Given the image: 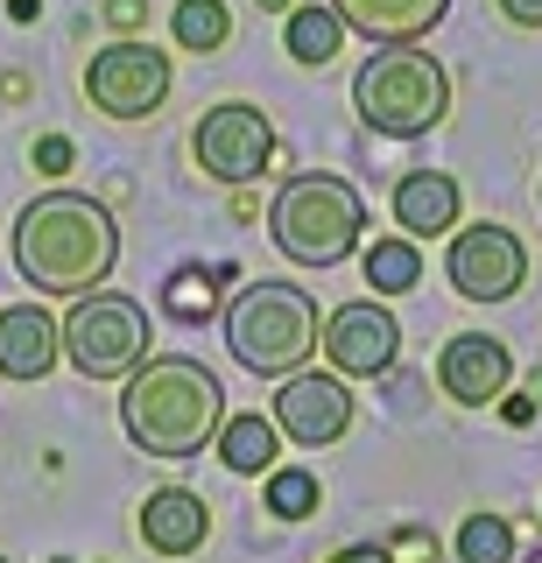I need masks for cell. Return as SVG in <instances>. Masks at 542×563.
Masks as SVG:
<instances>
[{
  "label": "cell",
  "instance_id": "cell-11",
  "mask_svg": "<svg viewBox=\"0 0 542 563\" xmlns=\"http://www.w3.org/2000/svg\"><path fill=\"white\" fill-rule=\"evenodd\" d=\"M324 360H331V374H345V380H374V374H388L395 366V352H401V324L388 310L374 303V296H360V303H339L324 317Z\"/></svg>",
  "mask_w": 542,
  "mask_h": 563
},
{
  "label": "cell",
  "instance_id": "cell-8",
  "mask_svg": "<svg viewBox=\"0 0 542 563\" xmlns=\"http://www.w3.org/2000/svg\"><path fill=\"white\" fill-rule=\"evenodd\" d=\"M444 275L465 303H507V296H521V282H529V246H521L515 225H494V219L451 225Z\"/></svg>",
  "mask_w": 542,
  "mask_h": 563
},
{
  "label": "cell",
  "instance_id": "cell-29",
  "mask_svg": "<svg viewBox=\"0 0 542 563\" xmlns=\"http://www.w3.org/2000/svg\"><path fill=\"white\" fill-rule=\"evenodd\" d=\"M261 8H275V14H283V8H289V0H261Z\"/></svg>",
  "mask_w": 542,
  "mask_h": 563
},
{
  "label": "cell",
  "instance_id": "cell-9",
  "mask_svg": "<svg viewBox=\"0 0 542 563\" xmlns=\"http://www.w3.org/2000/svg\"><path fill=\"white\" fill-rule=\"evenodd\" d=\"M190 155H198V169L219 176V184H254V176L268 169V155H275V128H268L261 106L219 99V106H204L198 134H190Z\"/></svg>",
  "mask_w": 542,
  "mask_h": 563
},
{
  "label": "cell",
  "instance_id": "cell-1",
  "mask_svg": "<svg viewBox=\"0 0 542 563\" xmlns=\"http://www.w3.org/2000/svg\"><path fill=\"white\" fill-rule=\"evenodd\" d=\"M120 261V225L99 198L43 190L14 219V268L36 282V296H92Z\"/></svg>",
  "mask_w": 542,
  "mask_h": 563
},
{
  "label": "cell",
  "instance_id": "cell-4",
  "mask_svg": "<svg viewBox=\"0 0 542 563\" xmlns=\"http://www.w3.org/2000/svg\"><path fill=\"white\" fill-rule=\"evenodd\" d=\"M318 339H324V317L303 282H247L225 303V345L261 380H289L318 352Z\"/></svg>",
  "mask_w": 542,
  "mask_h": 563
},
{
  "label": "cell",
  "instance_id": "cell-6",
  "mask_svg": "<svg viewBox=\"0 0 542 563\" xmlns=\"http://www.w3.org/2000/svg\"><path fill=\"white\" fill-rule=\"evenodd\" d=\"M57 331H64V360L85 380H128L148 360V310L134 296H113V289L71 296V317Z\"/></svg>",
  "mask_w": 542,
  "mask_h": 563
},
{
  "label": "cell",
  "instance_id": "cell-12",
  "mask_svg": "<svg viewBox=\"0 0 542 563\" xmlns=\"http://www.w3.org/2000/svg\"><path fill=\"white\" fill-rule=\"evenodd\" d=\"M507 380H515V352L500 339H486V331H458V339H444V352H436V387H444L458 409L500 401Z\"/></svg>",
  "mask_w": 542,
  "mask_h": 563
},
{
  "label": "cell",
  "instance_id": "cell-31",
  "mask_svg": "<svg viewBox=\"0 0 542 563\" xmlns=\"http://www.w3.org/2000/svg\"><path fill=\"white\" fill-rule=\"evenodd\" d=\"M535 205H542V184H535Z\"/></svg>",
  "mask_w": 542,
  "mask_h": 563
},
{
  "label": "cell",
  "instance_id": "cell-26",
  "mask_svg": "<svg viewBox=\"0 0 542 563\" xmlns=\"http://www.w3.org/2000/svg\"><path fill=\"white\" fill-rule=\"evenodd\" d=\"M500 14L515 29H542V0H500Z\"/></svg>",
  "mask_w": 542,
  "mask_h": 563
},
{
  "label": "cell",
  "instance_id": "cell-25",
  "mask_svg": "<svg viewBox=\"0 0 542 563\" xmlns=\"http://www.w3.org/2000/svg\"><path fill=\"white\" fill-rule=\"evenodd\" d=\"M324 563H395L388 550H374V542H345V550H331Z\"/></svg>",
  "mask_w": 542,
  "mask_h": 563
},
{
  "label": "cell",
  "instance_id": "cell-17",
  "mask_svg": "<svg viewBox=\"0 0 542 563\" xmlns=\"http://www.w3.org/2000/svg\"><path fill=\"white\" fill-rule=\"evenodd\" d=\"M212 451H219L225 472H240V479H268V472L283 465V430H275V416H225Z\"/></svg>",
  "mask_w": 542,
  "mask_h": 563
},
{
  "label": "cell",
  "instance_id": "cell-21",
  "mask_svg": "<svg viewBox=\"0 0 542 563\" xmlns=\"http://www.w3.org/2000/svg\"><path fill=\"white\" fill-rule=\"evenodd\" d=\"M318 507H324L318 472H303V465H275L268 472V515L275 521H310Z\"/></svg>",
  "mask_w": 542,
  "mask_h": 563
},
{
  "label": "cell",
  "instance_id": "cell-3",
  "mask_svg": "<svg viewBox=\"0 0 542 563\" xmlns=\"http://www.w3.org/2000/svg\"><path fill=\"white\" fill-rule=\"evenodd\" d=\"M360 233H366V198L331 169L289 176L268 205V240L296 268H339V261H353Z\"/></svg>",
  "mask_w": 542,
  "mask_h": 563
},
{
  "label": "cell",
  "instance_id": "cell-15",
  "mask_svg": "<svg viewBox=\"0 0 542 563\" xmlns=\"http://www.w3.org/2000/svg\"><path fill=\"white\" fill-rule=\"evenodd\" d=\"M331 14L374 49H388V43H423L451 14V0H331Z\"/></svg>",
  "mask_w": 542,
  "mask_h": 563
},
{
  "label": "cell",
  "instance_id": "cell-20",
  "mask_svg": "<svg viewBox=\"0 0 542 563\" xmlns=\"http://www.w3.org/2000/svg\"><path fill=\"white\" fill-rule=\"evenodd\" d=\"M366 282H374V296H401L423 282V254H416V240H374L366 246Z\"/></svg>",
  "mask_w": 542,
  "mask_h": 563
},
{
  "label": "cell",
  "instance_id": "cell-22",
  "mask_svg": "<svg viewBox=\"0 0 542 563\" xmlns=\"http://www.w3.org/2000/svg\"><path fill=\"white\" fill-rule=\"evenodd\" d=\"M458 563H515V528L500 515H472L458 528Z\"/></svg>",
  "mask_w": 542,
  "mask_h": 563
},
{
  "label": "cell",
  "instance_id": "cell-2",
  "mask_svg": "<svg viewBox=\"0 0 542 563\" xmlns=\"http://www.w3.org/2000/svg\"><path fill=\"white\" fill-rule=\"evenodd\" d=\"M225 422V387L190 352H148L120 395V430L148 457H198Z\"/></svg>",
  "mask_w": 542,
  "mask_h": 563
},
{
  "label": "cell",
  "instance_id": "cell-14",
  "mask_svg": "<svg viewBox=\"0 0 542 563\" xmlns=\"http://www.w3.org/2000/svg\"><path fill=\"white\" fill-rule=\"evenodd\" d=\"M64 360V331L43 303L0 310V380H43Z\"/></svg>",
  "mask_w": 542,
  "mask_h": 563
},
{
  "label": "cell",
  "instance_id": "cell-19",
  "mask_svg": "<svg viewBox=\"0 0 542 563\" xmlns=\"http://www.w3.org/2000/svg\"><path fill=\"white\" fill-rule=\"evenodd\" d=\"M169 35H177V49H190V57H212V49H225V35H233V14H225V0H177Z\"/></svg>",
  "mask_w": 542,
  "mask_h": 563
},
{
  "label": "cell",
  "instance_id": "cell-32",
  "mask_svg": "<svg viewBox=\"0 0 542 563\" xmlns=\"http://www.w3.org/2000/svg\"><path fill=\"white\" fill-rule=\"evenodd\" d=\"M0 563H8V556H0Z\"/></svg>",
  "mask_w": 542,
  "mask_h": 563
},
{
  "label": "cell",
  "instance_id": "cell-28",
  "mask_svg": "<svg viewBox=\"0 0 542 563\" xmlns=\"http://www.w3.org/2000/svg\"><path fill=\"white\" fill-rule=\"evenodd\" d=\"M107 14H113V29H142V0H113Z\"/></svg>",
  "mask_w": 542,
  "mask_h": 563
},
{
  "label": "cell",
  "instance_id": "cell-7",
  "mask_svg": "<svg viewBox=\"0 0 542 563\" xmlns=\"http://www.w3.org/2000/svg\"><path fill=\"white\" fill-rule=\"evenodd\" d=\"M85 99L107 120H148L155 106L169 99V57L155 43H142V35H120V43L92 49V64H85Z\"/></svg>",
  "mask_w": 542,
  "mask_h": 563
},
{
  "label": "cell",
  "instance_id": "cell-18",
  "mask_svg": "<svg viewBox=\"0 0 542 563\" xmlns=\"http://www.w3.org/2000/svg\"><path fill=\"white\" fill-rule=\"evenodd\" d=\"M339 43H345V22L331 14V0H303V8H289V22H283V49H289L296 64L324 70L331 57H339Z\"/></svg>",
  "mask_w": 542,
  "mask_h": 563
},
{
  "label": "cell",
  "instance_id": "cell-5",
  "mask_svg": "<svg viewBox=\"0 0 542 563\" xmlns=\"http://www.w3.org/2000/svg\"><path fill=\"white\" fill-rule=\"evenodd\" d=\"M353 106H360V120L374 134L416 141L451 113V70L436 64L423 43H388V49H374V57L360 64Z\"/></svg>",
  "mask_w": 542,
  "mask_h": 563
},
{
  "label": "cell",
  "instance_id": "cell-13",
  "mask_svg": "<svg viewBox=\"0 0 542 563\" xmlns=\"http://www.w3.org/2000/svg\"><path fill=\"white\" fill-rule=\"evenodd\" d=\"M134 528H142V542L155 556H198L204 536H212V507L190 486H155L142 500V515H134Z\"/></svg>",
  "mask_w": 542,
  "mask_h": 563
},
{
  "label": "cell",
  "instance_id": "cell-10",
  "mask_svg": "<svg viewBox=\"0 0 542 563\" xmlns=\"http://www.w3.org/2000/svg\"><path fill=\"white\" fill-rule=\"evenodd\" d=\"M275 430H283L296 451H331L353 430V387H345V374H310V366H296V374L275 387Z\"/></svg>",
  "mask_w": 542,
  "mask_h": 563
},
{
  "label": "cell",
  "instance_id": "cell-27",
  "mask_svg": "<svg viewBox=\"0 0 542 563\" xmlns=\"http://www.w3.org/2000/svg\"><path fill=\"white\" fill-rule=\"evenodd\" d=\"M507 422H515V430H529V422H535V395H515V401H507V409H500Z\"/></svg>",
  "mask_w": 542,
  "mask_h": 563
},
{
  "label": "cell",
  "instance_id": "cell-30",
  "mask_svg": "<svg viewBox=\"0 0 542 563\" xmlns=\"http://www.w3.org/2000/svg\"><path fill=\"white\" fill-rule=\"evenodd\" d=\"M521 563H542V550H535V556H521Z\"/></svg>",
  "mask_w": 542,
  "mask_h": 563
},
{
  "label": "cell",
  "instance_id": "cell-16",
  "mask_svg": "<svg viewBox=\"0 0 542 563\" xmlns=\"http://www.w3.org/2000/svg\"><path fill=\"white\" fill-rule=\"evenodd\" d=\"M395 225L401 240H436L458 225V176L444 169H401L395 176Z\"/></svg>",
  "mask_w": 542,
  "mask_h": 563
},
{
  "label": "cell",
  "instance_id": "cell-23",
  "mask_svg": "<svg viewBox=\"0 0 542 563\" xmlns=\"http://www.w3.org/2000/svg\"><path fill=\"white\" fill-rule=\"evenodd\" d=\"M169 310H177V317H204V310H212V282H204V275H177V282H169Z\"/></svg>",
  "mask_w": 542,
  "mask_h": 563
},
{
  "label": "cell",
  "instance_id": "cell-24",
  "mask_svg": "<svg viewBox=\"0 0 542 563\" xmlns=\"http://www.w3.org/2000/svg\"><path fill=\"white\" fill-rule=\"evenodd\" d=\"M71 155H78V148H71L64 134H43V141H36V169H43V176H64V169H71Z\"/></svg>",
  "mask_w": 542,
  "mask_h": 563
}]
</instances>
